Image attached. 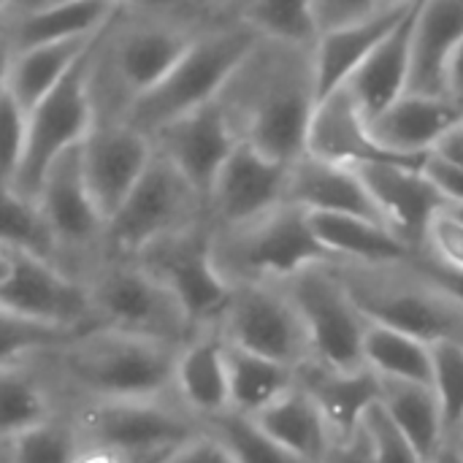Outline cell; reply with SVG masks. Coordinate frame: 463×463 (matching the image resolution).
Returning a JSON list of instances; mask_svg holds the SVG:
<instances>
[{"label":"cell","mask_w":463,"mask_h":463,"mask_svg":"<svg viewBox=\"0 0 463 463\" xmlns=\"http://www.w3.org/2000/svg\"><path fill=\"white\" fill-rule=\"evenodd\" d=\"M239 141L279 163L307 155L317 103L312 46L260 38L217 95Z\"/></svg>","instance_id":"cell-1"},{"label":"cell","mask_w":463,"mask_h":463,"mask_svg":"<svg viewBox=\"0 0 463 463\" xmlns=\"http://www.w3.org/2000/svg\"><path fill=\"white\" fill-rule=\"evenodd\" d=\"M179 347L95 326L30 364L43 372L65 404L160 399L174 396Z\"/></svg>","instance_id":"cell-2"},{"label":"cell","mask_w":463,"mask_h":463,"mask_svg":"<svg viewBox=\"0 0 463 463\" xmlns=\"http://www.w3.org/2000/svg\"><path fill=\"white\" fill-rule=\"evenodd\" d=\"M198 27L171 14H138L125 5L106 27L92 65L95 114L122 117L184 54Z\"/></svg>","instance_id":"cell-3"},{"label":"cell","mask_w":463,"mask_h":463,"mask_svg":"<svg viewBox=\"0 0 463 463\" xmlns=\"http://www.w3.org/2000/svg\"><path fill=\"white\" fill-rule=\"evenodd\" d=\"M212 258L231 288L282 285L309 266L331 263L309 214L288 201L252 220L212 228Z\"/></svg>","instance_id":"cell-4"},{"label":"cell","mask_w":463,"mask_h":463,"mask_svg":"<svg viewBox=\"0 0 463 463\" xmlns=\"http://www.w3.org/2000/svg\"><path fill=\"white\" fill-rule=\"evenodd\" d=\"M258 41L260 35L241 24H201L184 54L155 87H149L125 109L122 119L152 136L165 122L217 100L228 79L236 73V68L244 62Z\"/></svg>","instance_id":"cell-5"},{"label":"cell","mask_w":463,"mask_h":463,"mask_svg":"<svg viewBox=\"0 0 463 463\" xmlns=\"http://www.w3.org/2000/svg\"><path fill=\"white\" fill-rule=\"evenodd\" d=\"M84 445L100 448L122 463H168L203 423L176 399H119L65 404Z\"/></svg>","instance_id":"cell-6"},{"label":"cell","mask_w":463,"mask_h":463,"mask_svg":"<svg viewBox=\"0 0 463 463\" xmlns=\"http://www.w3.org/2000/svg\"><path fill=\"white\" fill-rule=\"evenodd\" d=\"M331 263L369 323L418 336L429 345L445 339L463 342V312L434 290L410 260L383 266Z\"/></svg>","instance_id":"cell-7"},{"label":"cell","mask_w":463,"mask_h":463,"mask_svg":"<svg viewBox=\"0 0 463 463\" xmlns=\"http://www.w3.org/2000/svg\"><path fill=\"white\" fill-rule=\"evenodd\" d=\"M206 220V203L195 187L152 149V160L106 220V258H136L146 244ZM103 258V260H106Z\"/></svg>","instance_id":"cell-8"},{"label":"cell","mask_w":463,"mask_h":463,"mask_svg":"<svg viewBox=\"0 0 463 463\" xmlns=\"http://www.w3.org/2000/svg\"><path fill=\"white\" fill-rule=\"evenodd\" d=\"M92 323L168 345H184L195 331L179 301L136 260L106 258L90 277Z\"/></svg>","instance_id":"cell-9"},{"label":"cell","mask_w":463,"mask_h":463,"mask_svg":"<svg viewBox=\"0 0 463 463\" xmlns=\"http://www.w3.org/2000/svg\"><path fill=\"white\" fill-rule=\"evenodd\" d=\"M114 22V19H111ZM106 33V30H103ZM100 33V38H103ZM100 38L90 52L27 111V138L22 165L14 176V190L35 198L49 165L68 149L79 146L95 122L92 65Z\"/></svg>","instance_id":"cell-10"},{"label":"cell","mask_w":463,"mask_h":463,"mask_svg":"<svg viewBox=\"0 0 463 463\" xmlns=\"http://www.w3.org/2000/svg\"><path fill=\"white\" fill-rule=\"evenodd\" d=\"M35 201L52 233L54 263L65 274L87 282L106 258V220L84 184L79 146L62 152L49 165Z\"/></svg>","instance_id":"cell-11"},{"label":"cell","mask_w":463,"mask_h":463,"mask_svg":"<svg viewBox=\"0 0 463 463\" xmlns=\"http://www.w3.org/2000/svg\"><path fill=\"white\" fill-rule=\"evenodd\" d=\"M130 260L149 271L179 301L193 331L217 326L233 288L220 277L214 266L209 220L146 244Z\"/></svg>","instance_id":"cell-12"},{"label":"cell","mask_w":463,"mask_h":463,"mask_svg":"<svg viewBox=\"0 0 463 463\" xmlns=\"http://www.w3.org/2000/svg\"><path fill=\"white\" fill-rule=\"evenodd\" d=\"M282 288L304 320L312 361L339 372L364 369V336L369 320L350 298L334 263L309 266L282 282Z\"/></svg>","instance_id":"cell-13"},{"label":"cell","mask_w":463,"mask_h":463,"mask_svg":"<svg viewBox=\"0 0 463 463\" xmlns=\"http://www.w3.org/2000/svg\"><path fill=\"white\" fill-rule=\"evenodd\" d=\"M222 339L247 353L298 369L312 361L304 320L282 285H239L217 320Z\"/></svg>","instance_id":"cell-14"},{"label":"cell","mask_w":463,"mask_h":463,"mask_svg":"<svg viewBox=\"0 0 463 463\" xmlns=\"http://www.w3.org/2000/svg\"><path fill=\"white\" fill-rule=\"evenodd\" d=\"M5 258L8 271L0 279V309L54 328H95L90 293L81 279L27 252H5Z\"/></svg>","instance_id":"cell-15"},{"label":"cell","mask_w":463,"mask_h":463,"mask_svg":"<svg viewBox=\"0 0 463 463\" xmlns=\"http://www.w3.org/2000/svg\"><path fill=\"white\" fill-rule=\"evenodd\" d=\"M79 157L84 184L103 220H109L149 165L152 138L122 117L95 114L79 144Z\"/></svg>","instance_id":"cell-16"},{"label":"cell","mask_w":463,"mask_h":463,"mask_svg":"<svg viewBox=\"0 0 463 463\" xmlns=\"http://www.w3.org/2000/svg\"><path fill=\"white\" fill-rule=\"evenodd\" d=\"M290 165L239 141L217 171L206 195V220L212 228L252 220L288 201Z\"/></svg>","instance_id":"cell-17"},{"label":"cell","mask_w":463,"mask_h":463,"mask_svg":"<svg viewBox=\"0 0 463 463\" xmlns=\"http://www.w3.org/2000/svg\"><path fill=\"white\" fill-rule=\"evenodd\" d=\"M149 138L152 149L160 157H165L195 187L203 203L217 171L239 144V136L233 133L217 100L165 122Z\"/></svg>","instance_id":"cell-18"},{"label":"cell","mask_w":463,"mask_h":463,"mask_svg":"<svg viewBox=\"0 0 463 463\" xmlns=\"http://www.w3.org/2000/svg\"><path fill=\"white\" fill-rule=\"evenodd\" d=\"M420 163L380 160V163L353 165L361 174L383 222L412 252H418L423 247L429 220L445 203L442 195L437 193V187L431 184V179L423 174Z\"/></svg>","instance_id":"cell-19"},{"label":"cell","mask_w":463,"mask_h":463,"mask_svg":"<svg viewBox=\"0 0 463 463\" xmlns=\"http://www.w3.org/2000/svg\"><path fill=\"white\" fill-rule=\"evenodd\" d=\"M307 155L339 165L402 160L377 144L369 119L364 117L347 87H336L334 92L317 98L307 130ZM410 163H420V160H410Z\"/></svg>","instance_id":"cell-20"},{"label":"cell","mask_w":463,"mask_h":463,"mask_svg":"<svg viewBox=\"0 0 463 463\" xmlns=\"http://www.w3.org/2000/svg\"><path fill=\"white\" fill-rule=\"evenodd\" d=\"M458 119L463 111L448 95L404 92L372 119V136L402 160H423Z\"/></svg>","instance_id":"cell-21"},{"label":"cell","mask_w":463,"mask_h":463,"mask_svg":"<svg viewBox=\"0 0 463 463\" xmlns=\"http://www.w3.org/2000/svg\"><path fill=\"white\" fill-rule=\"evenodd\" d=\"M288 203H296L309 214H355L383 222L361 174L353 165H339L309 155L290 163Z\"/></svg>","instance_id":"cell-22"},{"label":"cell","mask_w":463,"mask_h":463,"mask_svg":"<svg viewBox=\"0 0 463 463\" xmlns=\"http://www.w3.org/2000/svg\"><path fill=\"white\" fill-rule=\"evenodd\" d=\"M296 383L317 404L320 415L331 429L334 442L353 437L364 426L366 412L380 404V377L366 366L339 372L307 361L296 369Z\"/></svg>","instance_id":"cell-23"},{"label":"cell","mask_w":463,"mask_h":463,"mask_svg":"<svg viewBox=\"0 0 463 463\" xmlns=\"http://www.w3.org/2000/svg\"><path fill=\"white\" fill-rule=\"evenodd\" d=\"M415 3L317 33V38L312 43V68H315L317 98L334 92L336 87H345L347 79L358 71V65L412 11Z\"/></svg>","instance_id":"cell-24"},{"label":"cell","mask_w":463,"mask_h":463,"mask_svg":"<svg viewBox=\"0 0 463 463\" xmlns=\"http://www.w3.org/2000/svg\"><path fill=\"white\" fill-rule=\"evenodd\" d=\"M174 396L198 420L228 410L225 339L217 326L198 328L179 347L174 369Z\"/></svg>","instance_id":"cell-25"},{"label":"cell","mask_w":463,"mask_h":463,"mask_svg":"<svg viewBox=\"0 0 463 463\" xmlns=\"http://www.w3.org/2000/svg\"><path fill=\"white\" fill-rule=\"evenodd\" d=\"M420 3V0H418ZM412 11L383 38V43L358 65V71L347 79V92L364 111V117L377 119L396 98H402L410 87V68H412V24H415V11Z\"/></svg>","instance_id":"cell-26"},{"label":"cell","mask_w":463,"mask_h":463,"mask_svg":"<svg viewBox=\"0 0 463 463\" xmlns=\"http://www.w3.org/2000/svg\"><path fill=\"white\" fill-rule=\"evenodd\" d=\"M463 41V0H420L412 24L407 92L442 95L445 65Z\"/></svg>","instance_id":"cell-27"},{"label":"cell","mask_w":463,"mask_h":463,"mask_svg":"<svg viewBox=\"0 0 463 463\" xmlns=\"http://www.w3.org/2000/svg\"><path fill=\"white\" fill-rule=\"evenodd\" d=\"M309 214V212H307ZM309 225L336 263H402L415 252L383 222L355 217V214H309Z\"/></svg>","instance_id":"cell-28"},{"label":"cell","mask_w":463,"mask_h":463,"mask_svg":"<svg viewBox=\"0 0 463 463\" xmlns=\"http://www.w3.org/2000/svg\"><path fill=\"white\" fill-rule=\"evenodd\" d=\"M203 22H231L260 38L312 46L317 38L315 0H206Z\"/></svg>","instance_id":"cell-29"},{"label":"cell","mask_w":463,"mask_h":463,"mask_svg":"<svg viewBox=\"0 0 463 463\" xmlns=\"http://www.w3.org/2000/svg\"><path fill=\"white\" fill-rule=\"evenodd\" d=\"M252 420L288 453L307 463L323 461V456L334 442L326 418L320 415L309 393L298 388V383Z\"/></svg>","instance_id":"cell-30"},{"label":"cell","mask_w":463,"mask_h":463,"mask_svg":"<svg viewBox=\"0 0 463 463\" xmlns=\"http://www.w3.org/2000/svg\"><path fill=\"white\" fill-rule=\"evenodd\" d=\"M100 33L87 35V38L52 41V43H35V46H24V49H14L8 79H5L8 92L19 100V106L24 111H30L90 52V46L100 38Z\"/></svg>","instance_id":"cell-31"},{"label":"cell","mask_w":463,"mask_h":463,"mask_svg":"<svg viewBox=\"0 0 463 463\" xmlns=\"http://www.w3.org/2000/svg\"><path fill=\"white\" fill-rule=\"evenodd\" d=\"M125 5L114 3V0H62V3H49L46 8H41L19 22H3V24L11 33L14 49H24V46H35V43L95 35Z\"/></svg>","instance_id":"cell-32"},{"label":"cell","mask_w":463,"mask_h":463,"mask_svg":"<svg viewBox=\"0 0 463 463\" xmlns=\"http://www.w3.org/2000/svg\"><path fill=\"white\" fill-rule=\"evenodd\" d=\"M380 407L396 423V429L412 442V448L429 463L448 442L439 402L431 385L380 380Z\"/></svg>","instance_id":"cell-33"},{"label":"cell","mask_w":463,"mask_h":463,"mask_svg":"<svg viewBox=\"0 0 463 463\" xmlns=\"http://www.w3.org/2000/svg\"><path fill=\"white\" fill-rule=\"evenodd\" d=\"M65 407L54 385L33 364L0 366V445Z\"/></svg>","instance_id":"cell-34"},{"label":"cell","mask_w":463,"mask_h":463,"mask_svg":"<svg viewBox=\"0 0 463 463\" xmlns=\"http://www.w3.org/2000/svg\"><path fill=\"white\" fill-rule=\"evenodd\" d=\"M228 410L255 418L296 385V369L225 342Z\"/></svg>","instance_id":"cell-35"},{"label":"cell","mask_w":463,"mask_h":463,"mask_svg":"<svg viewBox=\"0 0 463 463\" xmlns=\"http://www.w3.org/2000/svg\"><path fill=\"white\" fill-rule=\"evenodd\" d=\"M364 366L380 380L431 385V345L418 336L369 323L364 336Z\"/></svg>","instance_id":"cell-36"},{"label":"cell","mask_w":463,"mask_h":463,"mask_svg":"<svg viewBox=\"0 0 463 463\" xmlns=\"http://www.w3.org/2000/svg\"><path fill=\"white\" fill-rule=\"evenodd\" d=\"M0 250L27 252L54 263L52 233L38 201L16 193L11 184H0Z\"/></svg>","instance_id":"cell-37"},{"label":"cell","mask_w":463,"mask_h":463,"mask_svg":"<svg viewBox=\"0 0 463 463\" xmlns=\"http://www.w3.org/2000/svg\"><path fill=\"white\" fill-rule=\"evenodd\" d=\"M81 437L76 423L62 407L43 423L30 426L3 445L5 463H73L81 450Z\"/></svg>","instance_id":"cell-38"},{"label":"cell","mask_w":463,"mask_h":463,"mask_svg":"<svg viewBox=\"0 0 463 463\" xmlns=\"http://www.w3.org/2000/svg\"><path fill=\"white\" fill-rule=\"evenodd\" d=\"M203 423V431L212 434L236 463H307L288 453L279 442H274L252 418L239 412H220Z\"/></svg>","instance_id":"cell-39"},{"label":"cell","mask_w":463,"mask_h":463,"mask_svg":"<svg viewBox=\"0 0 463 463\" xmlns=\"http://www.w3.org/2000/svg\"><path fill=\"white\" fill-rule=\"evenodd\" d=\"M76 334H81V331L54 328V326L14 315L8 309H0V366L30 364L38 355L65 345Z\"/></svg>","instance_id":"cell-40"},{"label":"cell","mask_w":463,"mask_h":463,"mask_svg":"<svg viewBox=\"0 0 463 463\" xmlns=\"http://www.w3.org/2000/svg\"><path fill=\"white\" fill-rule=\"evenodd\" d=\"M431 391L450 439L463 423V342L445 339L431 345Z\"/></svg>","instance_id":"cell-41"},{"label":"cell","mask_w":463,"mask_h":463,"mask_svg":"<svg viewBox=\"0 0 463 463\" xmlns=\"http://www.w3.org/2000/svg\"><path fill=\"white\" fill-rule=\"evenodd\" d=\"M27 138V111L8 92H0V184H14Z\"/></svg>","instance_id":"cell-42"},{"label":"cell","mask_w":463,"mask_h":463,"mask_svg":"<svg viewBox=\"0 0 463 463\" xmlns=\"http://www.w3.org/2000/svg\"><path fill=\"white\" fill-rule=\"evenodd\" d=\"M364 431L372 448L374 463H426L423 456L412 448V442L396 429V423L374 404L364 418Z\"/></svg>","instance_id":"cell-43"},{"label":"cell","mask_w":463,"mask_h":463,"mask_svg":"<svg viewBox=\"0 0 463 463\" xmlns=\"http://www.w3.org/2000/svg\"><path fill=\"white\" fill-rule=\"evenodd\" d=\"M418 252L434 258L442 266L463 269V222L445 203L429 220V228H426V236H423V247Z\"/></svg>","instance_id":"cell-44"},{"label":"cell","mask_w":463,"mask_h":463,"mask_svg":"<svg viewBox=\"0 0 463 463\" xmlns=\"http://www.w3.org/2000/svg\"><path fill=\"white\" fill-rule=\"evenodd\" d=\"M415 0H315V19H317V33L366 19L383 11H393L402 5H410Z\"/></svg>","instance_id":"cell-45"},{"label":"cell","mask_w":463,"mask_h":463,"mask_svg":"<svg viewBox=\"0 0 463 463\" xmlns=\"http://www.w3.org/2000/svg\"><path fill=\"white\" fill-rule=\"evenodd\" d=\"M410 266L434 288L439 290L450 304H456L463 312V269H450V266H442L437 263L434 258L423 255V252H415L410 258Z\"/></svg>","instance_id":"cell-46"},{"label":"cell","mask_w":463,"mask_h":463,"mask_svg":"<svg viewBox=\"0 0 463 463\" xmlns=\"http://www.w3.org/2000/svg\"><path fill=\"white\" fill-rule=\"evenodd\" d=\"M423 174L431 179V184L437 187V193L442 195L445 203H463V168L429 152L420 163Z\"/></svg>","instance_id":"cell-47"},{"label":"cell","mask_w":463,"mask_h":463,"mask_svg":"<svg viewBox=\"0 0 463 463\" xmlns=\"http://www.w3.org/2000/svg\"><path fill=\"white\" fill-rule=\"evenodd\" d=\"M168 463H236L228 450L206 431H201L193 442H187Z\"/></svg>","instance_id":"cell-48"},{"label":"cell","mask_w":463,"mask_h":463,"mask_svg":"<svg viewBox=\"0 0 463 463\" xmlns=\"http://www.w3.org/2000/svg\"><path fill=\"white\" fill-rule=\"evenodd\" d=\"M320 463H374L372 461V448H369L364 426L353 437L331 442L328 453L323 456Z\"/></svg>","instance_id":"cell-49"},{"label":"cell","mask_w":463,"mask_h":463,"mask_svg":"<svg viewBox=\"0 0 463 463\" xmlns=\"http://www.w3.org/2000/svg\"><path fill=\"white\" fill-rule=\"evenodd\" d=\"M442 95H448L463 111V41L450 54L445 65V79H442Z\"/></svg>","instance_id":"cell-50"},{"label":"cell","mask_w":463,"mask_h":463,"mask_svg":"<svg viewBox=\"0 0 463 463\" xmlns=\"http://www.w3.org/2000/svg\"><path fill=\"white\" fill-rule=\"evenodd\" d=\"M431 152L463 168V119H458V122L442 136V141H439Z\"/></svg>","instance_id":"cell-51"},{"label":"cell","mask_w":463,"mask_h":463,"mask_svg":"<svg viewBox=\"0 0 463 463\" xmlns=\"http://www.w3.org/2000/svg\"><path fill=\"white\" fill-rule=\"evenodd\" d=\"M52 0H5L3 5V22H19L41 8H46Z\"/></svg>","instance_id":"cell-52"},{"label":"cell","mask_w":463,"mask_h":463,"mask_svg":"<svg viewBox=\"0 0 463 463\" xmlns=\"http://www.w3.org/2000/svg\"><path fill=\"white\" fill-rule=\"evenodd\" d=\"M11 57H14V41L8 27L0 22V92L5 90V79H8V68H11Z\"/></svg>","instance_id":"cell-53"},{"label":"cell","mask_w":463,"mask_h":463,"mask_svg":"<svg viewBox=\"0 0 463 463\" xmlns=\"http://www.w3.org/2000/svg\"><path fill=\"white\" fill-rule=\"evenodd\" d=\"M73 463H122V461H119L117 456H111V453L100 450V448L81 445V450H79V456H76V461Z\"/></svg>","instance_id":"cell-54"},{"label":"cell","mask_w":463,"mask_h":463,"mask_svg":"<svg viewBox=\"0 0 463 463\" xmlns=\"http://www.w3.org/2000/svg\"><path fill=\"white\" fill-rule=\"evenodd\" d=\"M429 463H463V458H461V453H458L450 442H445V445H442V450H439V453H437V456H434Z\"/></svg>","instance_id":"cell-55"},{"label":"cell","mask_w":463,"mask_h":463,"mask_svg":"<svg viewBox=\"0 0 463 463\" xmlns=\"http://www.w3.org/2000/svg\"><path fill=\"white\" fill-rule=\"evenodd\" d=\"M448 442H450V445H453V448H456V450L461 453V458H463V423L458 426V431H456V434H453V437H450Z\"/></svg>","instance_id":"cell-56"},{"label":"cell","mask_w":463,"mask_h":463,"mask_svg":"<svg viewBox=\"0 0 463 463\" xmlns=\"http://www.w3.org/2000/svg\"><path fill=\"white\" fill-rule=\"evenodd\" d=\"M445 206H448V209H450V212H453V214H456V217L463 222V203H445Z\"/></svg>","instance_id":"cell-57"},{"label":"cell","mask_w":463,"mask_h":463,"mask_svg":"<svg viewBox=\"0 0 463 463\" xmlns=\"http://www.w3.org/2000/svg\"><path fill=\"white\" fill-rule=\"evenodd\" d=\"M5 271H8V258H5V252L0 250V279L5 277Z\"/></svg>","instance_id":"cell-58"},{"label":"cell","mask_w":463,"mask_h":463,"mask_svg":"<svg viewBox=\"0 0 463 463\" xmlns=\"http://www.w3.org/2000/svg\"><path fill=\"white\" fill-rule=\"evenodd\" d=\"M193 3V8L198 11V14H203V5H206V0H190Z\"/></svg>","instance_id":"cell-59"},{"label":"cell","mask_w":463,"mask_h":463,"mask_svg":"<svg viewBox=\"0 0 463 463\" xmlns=\"http://www.w3.org/2000/svg\"><path fill=\"white\" fill-rule=\"evenodd\" d=\"M3 5H5V0H0V22H3Z\"/></svg>","instance_id":"cell-60"},{"label":"cell","mask_w":463,"mask_h":463,"mask_svg":"<svg viewBox=\"0 0 463 463\" xmlns=\"http://www.w3.org/2000/svg\"><path fill=\"white\" fill-rule=\"evenodd\" d=\"M0 463H5V456H3V445H0Z\"/></svg>","instance_id":"cell-61"},{"label":"cell","mask_w":463,"mask_h":463,"mask_svg":"<svg viewBox=\"0 0 463 463\" xmlns=\"http://www.w3.org/2000/svg\"><path fill=\"white\" fill-rule=\"evenodd\" d=\"M52 3H62V0H52Z\"/></svg>","instance_id":"cell-62"}]
</instances>
